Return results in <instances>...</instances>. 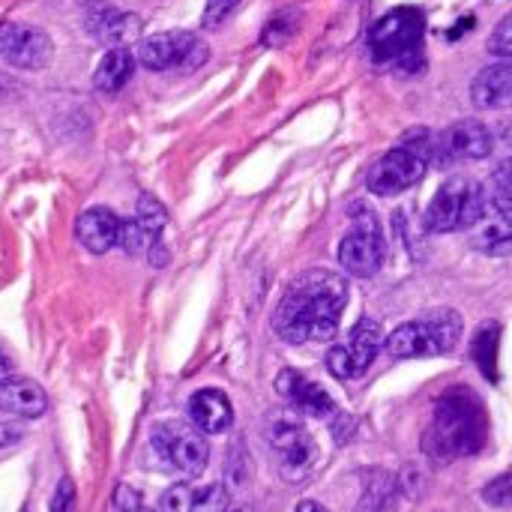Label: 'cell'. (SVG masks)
Returning a JSON list of instances; mask_svg holds the SVG:
<instances>
[{
  "label": "cell",
  "mask_w": 512,
  "mask_h": 512,
  "mask_svg": "<svg viewBox=\"0 0 512 512\" xmlns=\"http://www.w3.org/2000/svg\"><path fill=\"white\" fill-rule=\"evenodd\" d=\"M348 306V279L327 267L300 273L273 312V330L288 345L330 342Z\"/></svg>",
  "instance_id": "cell-1"
},
{
  "label": "cell",
  "mask_w": 512,
  "mask_h": 512,
  "mask_svg": "<svg viewBox=\"0 0 512 512\" xmlns=\"http://www.w3.org/2000/svg\"><path fill=\"white\" fill-rule=\"evenodd\" d=\"M489 438V423L483 402L468 387H453L441 396L432 426L426 429L423 450L435 462H453L483 450Z\"/></svg>",
  "instance_id": "cell-2"
},
{
  "label": "cell",
  "mask_w": 512,
  "mask_h": 512,
  "mask_svg": "<svg viewBox=\"0 0 512 512\" xmlns=\"http://www.w3.org/2000/svg\"><path fill=\"white\" fill-rule=\"evenodd\" d=\"M426 12L417 6H399L381 15L369 27V54L378 66L417 72L426 60Z\"/></svg>",
  "instance_id": "cell-3"
},
{
  "label": "cell",
  "mask_w": 512,
  "mask_h": 512,
  "mask_svg": "<svg viewBox=\"0 0 512 512\" xmlns=\"http://www.w3.org/2000/svg\"><path fill=\"white\" fill-rule=\"evenodd\" d=\"M462 315L456 309H435L420 321L399 324L384 348L393 360H414V357H441L459 348L462 342Z\"/></svg>",
  "instance_id": "cell-4"
},
{
  "label": "cell",
  "mask_w": 512,
  "mask_h": 512,
  "mask_svg": "<svg viewBox=\"0 0 512 512\" xmlns=\"http://www.w3.org/2000/svg\"><path fill=\"white\" fill-rule=\"evenodd\" d=\"M486 207H489V198L480 183L468 177H447L426 210V225L435 234L474 228L480 216L486 213Z\"/></svg>",
  "instance_id": "cell-5"
},
{
  "label": "cell",
  "mask_w": 512,
  "mask_h": 512,
  "mask_svg": "<svg viewBox=\"0 0 512 512\" xmlns=\"http://www.w3.org/2000/svg\"><path fill=\"white\" fill-rule=\"evenodd\" d=\"M150 447L168 468H174L177 474H183L189 480L201 477L210 462V447H207L204 432H198L195 426L180 423V420L156 423L150 429Z\"/></svg>",
  "instance_id": "cell-6"
},
{
  "label": "cell",
  "mask_w": 512,
  "mask_h": 512,
  "mask_svg": "<svg viewBox=\"0 0 512 512\" xmlns=\"http://www.w3.org/2000/svg\"><path fill=\"white\" fill-rule=\"evenodd\" d=\"M387 258V240L381 231V222L372 210L354 207L351 231L339 243V264L348 276L369 279L384 267Z\"/></svg>",
  "instance_id": "cell-7"
},
{
  "label": "cell",
  "mask_w": 512,
  "mask_h": 512,
  "mask_svg": "<svg viewBox=\"0 0 512 512\" xmlns=\"http://www.w3.org/2000/svg\"><path fill=\"white\" fill-rule=\"evenodd\" d=\"M210 48L204 39H198L189 30H168L147 36L138 45V63L150 72H168V69H198L207 60Z\"/></svg>",
  "instance_id": "cell-8"
},
{
  "label": "cell",
  "mask_w": 512,
  "mask_h": 512,
  "mask_svg": "<svg viewBox=\"0 0 512 512\" xmlns=\"http://www.w3.org/2000/svg\"><path fill=\"white\" fill-rule=\"evenodd\" d=\"M267 441H270L273 453L279 456V471L291 483H300L312 471L318 447L297 417H288V414L273 417L267 426Z\"/></svg>",
  "instance_id": "cell-9"
},
{
  "label": "cell",
  "mask_w": 512,
  "mask_h": 512,
  "mask_svg": "<svg viewBox=\"0 0 512 512\" xmlns=\"http://www.w3.org/2000/svg\"><path fill=\"white\" fill-rule=\"evenodd\" d=\"M426 159L420 153H414L411 147L399 144L393 150H387L372 168H369V177H366V186L372 195L378 198H393V195H402L408 192L411 186H417L426 174Z\"/></svg>",
  "instance_id": "cell-10"
},
{
  "label": "cell",
  "mask_w": 512,
  "mask_h": 512,
  "mask_svg": "<svg viewBox=\"0 0 512 512\" xmlns=\"http://www.w3.org/2000/svg\"><path fill=\"white\" fill-rule=\"evenodd\" d=\"M54 57V42L45 30L30 24H3L0 27V60L15 69H42Z\"/></svg>",
  "instance_id": "cell-11"
},
{
  "label": "cell",
  "mask_w": 512,
  "mask_h": 512,
  "mask_svg": "<svg viewBox=\"0 0 512 512\" xmlns=\"http://www.w3.org/2000/svg\"><path fill=\"white\" fill-rule=\"evenodd\" d=\"M495 141L486 123L459 120L441 135H435V159L438 162H477L492 153Z\"/></svg>",
  "instance_id": "cell-12"
},
{
  "label": "cell",
  "mask_w": 512,
  "mask_h": 512,
  "mask_svg": "<svg viewBox=\"0 0 512 512\" xmlns=\"http://www.w3.org/2000/svg\"><path fill=\"white\" fill-rule=\"evenodd\" d=\"M276 393H279V396L288 402V408L297 411V414H306V417H315V420H333V417L339 414L333 396H330L321 384L309 381V378H306L303 372H297V369H282V372H279V378H276Z\"/></svg>",
  "instance_id": "cell-13"
},
{
  "label": "cell",
  "mask_w": 512,
  "mask_h": 512,
  "mask_svg": "<svg viewBox=\"0 0 512 512\" xmlns=\"http://www.w3.org/2000/svg\"><path fill=\"white\" fill-rule=\"evenodd\" d=\"M189 420L198 432L204 435H222L231 429L234 423V408H231V399L216 390V387H207V390H198L192 399H189Z\"/></svg>",
  "instance_id": "cell-14"
},
{
  "label": "cell",
  "mask_w": 512,
  "mask_h": 512,
  "mask_svg": "<svg viewBox=\"0 0 512 512\" xmlns=\"http://www.w3.org/2000/svg\"><path fill=\"white\" fill-rule=\"evenodd\" d=\"M48 411V399L42 387L30 378H0V414H15L24 420H36Z\"/></svg>",
  "instance_id": "cell-15"
},
{
  "label": "cell",
  "mask_w": 512,
  "mask_h": 512,
  "mask_svg": "<svg viewBox=\"0 0 512 512\" xmlns=\"http://www.w3.org/2000/svg\"><path fill=\"white\" fill-rule=\"evenodd\" d=\"M471 99L477 108H486V111L512 108V60L480 69L471 84Z\"/></svg>",
  "instance_id": "cell-16"
},
{
  "label": "cell",
  "mask_w": 512,
  "mask_h": 512,
  "mask_svg": "<svg viewBox=\"0 0 512 512\" xmlns=\"http://www.w3.org/2000/svg\"><path fill=\"white\" fill-rule=\"evenodd\" d=\"M117 231H120V219L108 207H90L75 222V234L81 246L93 255H105L111 246H117Z\"/></svg>",
  "instance_id": "cell-17"
},
{
  "label": "cell",
  "mask_w": 512,
  "mask_h": 512,
  "mask_svg": "<svg viewBox=\"0 0 512 512\" xmlns=\"http://www.w3.org/2000/svg\"><path fill=\"white\" fill-rule=\"evenodd\" d=\"M141 21L129 12H120V9H111V6H96L90 15H87V30L96 42L108 45V48H120L126 45L135 33H138Z\"/></svg>",
  "instance_id": "cell-18"
},
{
  "label": "cell",
  "mask_w": 512,
  "mask_h": 512,
  "mask_svg": "<svg viewBox=\"0 0 512 512\" xmlns=\"http://www.w3.org/2000/svg\"><path fill=\"white\" fill-rule=\"evenodd\" d=\"M384 342H387V339H384V330H381V324L372 321V318H360V321L351 327L348 342H342V345H345V351H348L354 378H363V375L369 372V366H372L375 357L381 354Z\"/></svg>",
  "instance_id": "cell-19"
},
{
  "label": "cell",
  "mask_w": 512,
  "mask_h": 512,
  "mask_svg": "<svg viewBox=\"0 0 512 512\" xmlns=\"http://www.w3.org/2000/svg\"><path fill=\"white\" fill-rule=\"evenodd\" d=\"M471 243L480 252L489 255H510L512 252V216L498 210V207H486V213L480 216V222L471 228Z\"/></svg>",
  "instance_id": "cell-20"
},
{
  "label": "cell",
  "mask_w": 512,
  "mask_h": 512,
  "mask_svg": "<svg viewBox=\"0 0 512 512\" xmlns=\"http://www.w3.org/2000/svg\"><path fill=\"white\" fill-rule=\"evenodd\" d=\"M135 54L120 45V48H108L105 57L99 60L96 72H93V87L102 90V93H117L129 84L132 72H135Z\"/></svg>",
  "instance_id": "cell-21"
},
{
  "label": "cell",
  "mask_w": 512,
  "mask_h": 512,
  "mask_svg": "<svg viewBox=\"0 0 512 512\" xmlns=\"http://www.w3.org/2000/svg\"><path fill=\"white\" fill-rule=\"evenodd\" d=\"M498 351H501V324L489 321L471 339V360L489 381H498Z\"/></svg>",
  "instance_id": "cell-22"
},
{
  "label": "cell",
  "mask_w": 512,
  "mask_h": 512,
  "mask_svg": "<svg viewBox=\"0 0 512 512\" xmlns=\"http://www.w3.org/2000/svg\"><path fill=\"white\" fill-rule=\"evenodd\" d=\"M396 498V480L384 471H372L363 486L360 512H384Z\"/></svg>",
  "instance_id": "cell-23"
},
{
  "label": "cell",
  "mask_w": 512,
  "mask_h": 512,
  "mask_svg": "<svg viewBox=\"0 0 512 512\" xmlns=\"http://www.w3.org/2000/svg\"><path fill=\"white\" fill-rule=\"evenodd\" d=\"M297 27H300V12H297L294 6H285V9H279V12L264 24L261 42H264L267 48H282L285 42L294 39Z\"/></svg>",
  "instance_id": "cell-24"
},
{
  "label": "cell",
  "mask_w": 512,
  "mask_h": 512,
  "mask_svg": "<svg viewBox=\"0 0 512 512\" xmlns=\"http://www.w3.org/2000/svg\"><path fill=\"white\" fill-rule=\"evenodd\" d=\"M135 219L141 222V228L150 234V237H159L165 228H168V210L159 204V198L153 195H141L135 201Z\"/></svg>",
  "instance_id": "cell-25"
},
{
  "label": "cell",
  "mask_w": 512,
  "mask_h": 512,
  "mask_svg": "<svg viewBox=\"0 0 512 512\" xmlns=\"http://www.w3.org/2000/svg\"><path fill=\"white\" fill-rule=\"evenodd\" d=\"M117 246L126 252V255H147V246H150V234L141 228L138 219H120V231H117Z\"/></svg>",
  "instance_id": "cell-26"
},
{
  "label": "cell",
  "mask_w": 512,
  "mask_h": 512,
  "mask_svg": "<svg viewBox=\"0 0 512 512\" xmlns=\"http://www.w3.org/2000/svg\"><path fill=\"white\" fill-rule=\"evenodd\" d=\"M228 510V492L222 483L192 489V512H225Z\"/></svg>",
  "instance_id": "cell-27"
},
{
  "label": "cell",
  "mask_w": 512,
  "mask_h": 512,
  "mask_svg": "<svg viewBox=\"0 0 512 512\" xmlns=\"http://www.w3.org/2000/svg\"><path fill=\"white\" fill-rule=\"evenodd\" d=\"M483 501L495 510H510L512 507V474L495 477L486 489H483Z\"/></svg>",
  "instance_id": "cell-28"
},
{
  "label": "cell",
  "mask_w": 512,
  "mask_h": 512,
  "mask_svg": "<svg viewBox=\"0 0 512 512\" xmlns=\"http://www.w3.org/2000/svg\"><path fill=\"white\" fill-rule=\"evenodd\" d=\"M192 489L186 483L171 486L162 498H159V510L162 512H192Z\"/></svg>",
  "instance_id": "cell-29"
},
{
  "label": "cell",
  "mask_w": 512,
  "mask_h": 512,
  "mask_svg": "<svg viewBox=\"0 0 512 512\" xmlns=\"http://www.w3.org/2000/svg\"><path fill=\"white\" fill-rule=\"evenodd\" d=\"M489 51L512 60V12H507L489 36Z\"/></svg>",
  "instance_id": "cell-30"
},
{
  "label": "cell",
  "mask_w": 512,
  "mask_h": 512,
  "mask_svg": "<svg viewBox=\"0 0 512 512\" xmlns=\"http://www.w3.org/2000/svg\"><path fill=\"white\" fill-rule=\"evenodd\" d=\"M240 6V0H207L204 15H201V27L204 30H216L219 24H225V18Z\"/></svg>",
  "instance_id": "cell-31"
},
{
  "label": "cell",
  "mask_w": 512,
  "mask_h": 512,
  "mask_svg": "<svg viewBox=\"0 0 512 512\" xmlns=\"http://www.w3.org/2000/svg\"><path fill=\"white\" fill-rule=\"evenodd\" d=\"M114 507L120 512H156L150 510V507H144V501H141V495L132 489V486H117V492H114Z\"/></svg>",
  "instance_id": "cell-32"
},
{
  "label": "cell",
  "mask_w": 512,
  "mask_h": 512,
  "mask_svg": "<svg viewBox=\"0 0 512 512\" xmlns=\"http://www.w3.org/2000/svg\"><path fill=\"white\" fill-rule=\"evenodd\" d=\"M75 510V483L69 477H63L57 483V492L51 498V512H72Z\"/></svg>",
  "instance_id": "cell-33"
},
{
  "label": "cell",
  "mask_w": 512,
  "mask_h": 512,
  "mask_svg": "<svg viewBox=\"0 0 512 512\" xmlns=\"http://www.w3.org/2000/svg\"><path fill=\"white\" fill-rule=\"evenodd\" d=\"M504 144H507V156L501 159V165H498V171H495V183H498V189H501V192L512 195V135H510V129H507V135H504Z\"/></svg>",
  "instance_id": "cell-34"
},
{
  "label": "cell",
  "mask_w": 512,
  "mask_h": 512,
  "mask_svg": "<svg viewBox=\"0 0 512 512\" xmlns=\"http://www.w3.org/2000/svg\"><path fill=\"white\" fill-rule=\"evenodd\" d=\"M24 441V429L18 423H0V453L21 444Z\"/></svg>",
  "instance_id": "cell-35"
},
{
  "label": "cell",
  "mask_w": 512,
  "mask_h": 512,
  "mask_svg": "<svg viewBox=\"0 0 512 512\" xmlns=\"http://www.w3.org/2000/svg\"><path fill=\"white\" fill-rule=\"evenodd\" d=\"M147 261H150L153 267H165V264H168V249H165V243H162V234H159V237H150Z\"/></svg>",
  "instance_id": "cell-36"
},
{
  "label": "cell",
  "mask_w": 512,
  "mask_h": 512,
  "mask_svg": "<svg viewBox=\"0 0 512 512\" xmlns=\"http://www.w3.org/2000/svg\"><path fill=\"white\" fill-rule=\"evenodd\" d=\"M12 375V360L3 354V348H0V378H9Z\"/></svg>",
  "instance_id": "cell-37"
},
{
  "label": "cell",
  "mask_w": 512,
  "mask_h": 512,
  "mask_svg": "<svg viewBox=\"0 0 512 512\" xmlns=\"http://www.w3.org/2000/svg\"><path fill=\"white\" fill-rule=\"evenodd\" d=\"M294 512H327V510H324L321 504H315V501H300Z\"/></svg>",
  "instance_id": "cell-38"
},
{
  "label": "cell",
  "mask_w": 512,
  "mask_h": 512,
  "mask_svg": "<svg viewBox=\"0 0 512 512\" xmlns=\"http://www.w3.org/2000/svg\"><path fill=\"white\" fill-rule=\"evenodd\" d=\"M234 512H246V510H234Z\"/></svg>",
  "instance_id": "cell-39"
}]
</instances>
